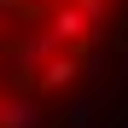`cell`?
I'll use <instances>...</instances> for the list:
<instances>
[{"instance_id":"6da1fadb","label":"cell","mask_w":128,"mask_h":128,"mask_svg":"<svg viewBox=\"0 0 128 128\" xmlns=\"http://www.w3.org/2000/svg\"><path fill=\"white\" fill-rule=\"evenodd\" d=\"M128 0H0V128H29L99 64Z\"/></svg>"}]
</instances>
